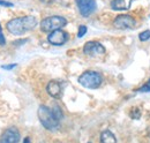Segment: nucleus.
<instances>
[{
  "label": "nucleus",
  "mask_w": 150,
  "mask_h": 143,
  "mask_svg": "<svg viewBox=\"0 0 150 143\" xmlns=\"http://www.w3.org/2000/svg\"><path fill=\"white\" fill-rule=\"evenodd\" d=\"M67 24V20L62 16H50L44 18L40 22V29L44 33H52L54 30H59Z\"/></svg>",
  "instance_id": "obj_4"
},
{
  "label": "nucleus",
  "mask_w": 150,
  "mask_h": 143,
  "mask_svg": "<svg viewBox=\"0 0 150 143\" xmlns=\"http://www.w3.org/2000/svg\"><path fill=\"white\" fill-rule=\"evenodd\" d=\"M23 143H30V139H29V137H25V139L23 140Z\"/></svg>",
  "instance_id": "obj_20"
},
{
  "label": "nucleus",
  "mask_w": 150,
  "mask_h": 143,
  "mask_svg": "<svg viewBox=\"0 0 150 143\" xmlns=\"http://www.w3.org/2000/svg\"><path fill=\"white\" fill-rule=\"evenodd\" d=\"M20 140V133L16 127H9L7 128L1 137H0V143H18Z\"/></svg>",
  "instance_id": "obj_8"
},
{
  "label": "nucleus",
  "mask_w": 150,
  "mask_h": 143,
  "mask_svg": "<svg viewBox=\"0 0 150 143\" xmlns=\"http://www.w3.org/2000/svg\"><path fill=\"white\" fill-rule=\"evenodd\" d=\"M6 43V39H5V36L2 34V30H1V25H0V45H4Z\"/></svg>",
  "instance_id": "obj_16"
},
{
  "label": "nucleus",
  "mask_w": 150,
  "mask_h": 143,
  "mask_svg": "<svg viewBox=\"0 0 150 143\" xmlns=\"http://www.w3.org/2000/svg\"><path fill=\"white\" fill-rule=\"evenodd\" d=\"M132 0H112L111 8L113 11H126L131 7Z\"/></svg>",
  "instance_id": "obj_11"
},
{
  "label": "nucleus",
  "mask_w": 150,
  "mask_h": 143,
  "mask_svg": "<svg viewBox=\"0 0 150 143\" xmlns=\"http://www.w3.org/2000/svg\"><path fill=\"white\" fill-rule=\"evenodd\" d=\"M139 91H141V92H148V91H150V80L148 83H146L143 87H141V89H139Z\"/></svg>",
  "instance_id": "obj_15"
},
{
  "label": "nucleus",
  "mask_w": 150,
  "mask_h": 143,
  "mask_svg": "<svg viewBox=\"0 0 150 143\" xmlns=\"http://www.w3.org/2000/svg\"><path fill=\"white\" fill-rule=\"evenodd\" d=\"M67 39H68V34L61 29L50 33V35L47 37L49 43L52 45H62L67 42Z\"/></svg>",
  "instance_id": "obj_9"
},
{
  "label": "nucleus",
  "mask_w": 150,
  "mask_h": 143,
  "mask_svg": "<svg viewBox=\"0 0 150 143\" xmlns=\"http://www.w3.org/2000/svg\"><path fill=\"white\" fill-rule=\"evenodd\" d=\"M89 143H90V142H89Z\"/></svg>",
  "instance_id": "obj_21"
},
{
  "label": "nucleus",
  "mask_w": 150,
  "mask_h": 143,
  "mask_svg": "<svg viewBox=\"0 0 150 143\" xmlns=\"http://www.w3.org/2000/svg\"><path fill=\"white\" fill-rule=\"evenodd\" d=\"M77 8L80 14L84 18L91 15L96 9V1L95 0H76Z\"/></svg>",
  "instance_id": "obj_6"
},
{
  "label": "nucleus",
  "mask_w": 150,
  "mask_h": 143,
  "mask_svg": "<svg viewBox=\"0 0 150 143\" xmlns=\"http://www.w3.org/2000/svg\"><path fill=\"white\" fill-rule=\"evenodd\" d=\"M100 143H117V139L111 130H104L100 134Z\"/></svg>",
  "instance_id": "obj_12"
},
{
  "label": "nucleus",
  "mask_w": 150,
  "mask_h": 143,
  "mask_svg": "<svg viewBox=\"0 0 150 143\" xmlns=\"http://www.w3.org/2000/svg\"><path fill=\"white\" fill-rule=\"evenodd\" d=\"M46 91L51 97L60 98V96H61V86L57 81H51V82H49V84L46 87Z\"/></svg>",
  "instance_id": "obj_10"
},
{
  "label": "nucleus",
  "mask_w": 150,
  "mask_h": 143,
  "mask_svg": "<svg viewBox=\"0 0 150 143\" xmlns=\"http://www.w3.org/2000/svg\"><path fill=\"white\" fill-rule=\"evenodd\" d=\"M38 119L44 128L49 130H54L59 127V121L62 118V112L59 106H54L49 108L45 105H40L37 111Z\"/></svg>",
  "instance_id": "obj_1"
},
{
  "label": "nucleus",
  "mask_w": 150,
  "mask_h": 143,
  "mask_svg": "<svg viewBox=\"0 0 150 143\" xmlns=\"http://www.w3.org/2000/svg\"><path fill=\"white\" fill-rule=\"evenodd\" d=\"M86 33H87V27H84V25H80V28H79V33H77V37H83V36L86 35Z\"/></svg>",
  "instance_id": "obj_14"
},
{
  "label": "nucleus",
  "mask_w": 150,
  "mask_h": 143,
  "mask_svg": "<svg viewBox=\"0 0 150 143\" xmlns=\"http://www.w3.org/2000/svg\"><path fill=\"white\" fill-rule=\"evenodd\" d=\"M37 25V20L35 16H22L11 20L7 23V30L13 35H23L27 31L33 30Z\"/></svg>",
  "instance_id": "obj_2"
},
{
  "label": "nucleus",
  "mask_w": 150,
  "mask_h": 143,
  "mask_svg": "<svg viewBox=\"0 0 150 143\" xmlns=\"http://www.w3.org/2000/svg\"><path fill=\"white\" fill-rule=\"evenodd\" d=\"M139 38H140V40H142V42H146V40L150 39V30H146V31L141 33V34L139 35Z\"/></svg>",
  "instance_id": "obj_13"
},
{
  "label": "nucleus",
  "mask_w": 150,
  "mask_h": 143,
  "mask_svg": "<svg viewBox=\"0 0 150 143\" xmlns=\"http://www.w3.org/2000/svg\"><path fill=\"white\" fill-rule=\"evenodd\" d=\"M0 5H1V6H6V7H12V6H13V4H12V2L2 1V0H0Z\"/></svg>",
  "instance_id": "obj_17"
},
{
  "label": "nucleus",
  "mask_w": 150,
  "mask_h": 143,
  "mask_svg": "<svg viewBox=\"0 0 150 143\" xmlns=\"http://www.w3.org/2000/svg\"><path fill=\"white\" fill-rule=\"evenodd\" d=\"M42 2H44V4H46V5H49V4H51L53 0H40Z\"/></svg>",
  "instance_id": "obj_19"
},
{
  "label": "nucleus",
  "mask_w": 150,
  "mask_h": 143,
  "mask_svg": "<svg viewBox=\"0 0 150 143\" xmlns=\"http://www.w3.org/2000/svg\"><path fill=\"white\" fill-rule=\"evenodd\" d=\"M16 65L15 64H13V65H7V66H2V68L4 69H12V68H14Z\"/></svg>",
  "instance_id": "obj_18"
},
{
  "label": "nucleus",
  "mask_w": 150,
  "mask_h": 143,
  "mask_svg": "<svg viewBox=\"0 0 150 143\" xmlns=\"http://www.w3.org/2000/svg\"><path fill=\"white\" fill-rule=\"evenodd\" d=\"M79 83L84 88L96 89L102 84V76L97 72L87 71L79 77Z\"/></svg>",
  "instance_id": "obj_3"
},
{
  "label": "nucleus",
  "mask_w": 150,
  "mask_h": 143,
  "mask_svg": "<svg viewBox=\"0 0 150 143\" xmlns=\"http://www.w3.org/2000/svg\"><path fill=\"white\" fill-rule=\"evenodd\" d=\"M114 27L117 29H120V30H126V29H133L135 25H136V21L132 18L131 15H119L117 16V18L114 20L113 22Z\"/></svg>",
  "instance_id": "obj_5"
},
{
  "label": "nucleus",
  "mask_w": 150,
  "mask_h": 143,
  "mask_svg": "<svg viewBox=\"0 0 150 143\" xmlns=\"http://www.w3.org/2000/svg\"><path fill=\"white\" fill-rule=\"evenodd\" d=\"M83 52L90 57H98L105 53V47L98 42H88L83 47Z\"/></svg>",
  "instance_id": "obj_7"
}]
</instances>
